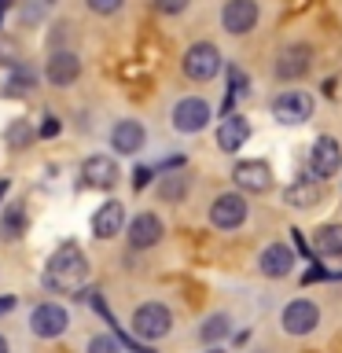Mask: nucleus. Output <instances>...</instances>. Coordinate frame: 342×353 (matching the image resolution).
Instances as JSON below:
<instances>
[{
	"instance_id": "72a5a7b5",
	"label": "nucleus",
	"mask_w": 342,
	"mask_h": 353,
	"mask_svg": "<svg viewBox=\"0 0 342 353\" xmlns=\"http://www.w3.org/2000/svg\"><path fill=\"white\" fill-rule=\"evenodd\" d=\"M8 8H11V0H0V19L8 15Z\"/></svg>"
},
{
	"instance_id": "5701e85b",
	"label": "nucleus",
	"mask_w": 342,
	"mask_h": 353,
	"mask_svg": "<svg viewBox=\"0 0 342 353\" xmlns=\"http://www.w3.org/2000/svg\"><path fill=\"white\" fill-rule=\"evenodd\" d=\"M228 331H232L228 313H210L203 324H199V342H206V350H210V346H217V342H225Z\"/></svg>"
},
{
	"instance_id": "0eeeda50",
	"label": "nucleus",
	"mask_w": 342,
	"mask_h": 353,
	"mask_svg": "<svg viewBox=\"0 0 342 353\" xmlns=\"http://www.w3.org/2000/svg\"><path fill=\"white\" fill-rule=\"evenodd\" d=\"M280 327L294 339L313 335V331L320 327V305L313 302V298H294V302H287L283 313H280Z\"/></svg>"
},
{
	"instance_id": "f3484780",
	"label": "nucleus",
	"mask_w": 342,
	"mask_h": 353,
	"mask_svg": "<svg viewBox=\"0 0 342 353\" xmlns=\"http://www.w3.org/2000/svg\"><path fill=\"white\" fill-rule=\"evenodd\" d=\"M44 77H48V85H55V88L74 85L77 77H81V55L77 52H52L48 63H44Z\"/></svg>"
},
{
	"instance_id": "c85d7f7f",
	"label": "nucleus",
	"mask_w": 342,
	"mask_h": 353,
	"mask_svg": "<svg viewBox=\"0 0 342 353\" xmlns=\"http://www.w3.org/2000/svg\"><path fill=\"white\" fill-rule=\"evenodd\" d=\"M188 4H192V0H154V8H159L162 15H181Z\"/></svg>"
},
{
	"instance_id": "dca6fc26",
	"label": "nucleus",
	"mask_w": 342,
	"mask_h": 353,
	"mask_svg": "<svg viewBox=\"0 0 342 353\" xmlns=\"http://www.w3.org/2000/svg\"><path fill=\"white\" fill-rule=\"evenodd\" d=\"M291 269H294V250L287 243H269L258 254V272L265 280H283V276H291Z\"/></svg>"
},
{
	"instance_id": "cd10ccee",
	"label": "nucleus",
	"mask_w": 342,
	"mask_h": 353,
	"mask_svg": "<svg viewBox=\"0 0 342 353\" xmlns=\"http://www.w3.org/2000/svg\"><path fill=\"white\" fill-rule=\"evenodd\" d=\"M85 4L92 15H118V11L125 8V0H85Z\"/></svg>"
},
{
	"instance_id": "c9c22d12",
	"label": "nucleus",
	"mask_w": 342,
	"mask_h": 353,
	"mask_svg": "<svg viewBox=\"0 0 342 353\" xmlns=\"http://www.w3.org/2000/svg\"><path fill=\"white\" fill-rule=\"evenodd\" d=\"M0 353H8V339L4 335H0Z\"/></svg>"
},
{
	"instance_id": "bb28decb",
	"label": "nucleus",
	"mask_w": 342,
	"mask_h": 353,
	"mask_svg": "<svg viewBox=\"0 0 342 353\" xmlns=\"http://www.w3.org/2000/svg\"><path fill=\"white\" fill-rule=\"evenodd\" d=\"M30 88H33V74H30V66H11V74H8V81H4V92L22 96V92H30Z\"/></svg>"
},
{
	"instance_id": "aec40b11",
	"label": "nucleus",
	"mask_w": 342,
	"mask_h": 353,
	"mask_svg": "<svg viewBox=\"0 0 342 353\" xmlns=\"http://www.w3.org/2000/svg\"><path fill=\"white\" fill-rule=\"evenodd\" d=\"M309 250L320 258H342V225H320L309 236Z\"/></svg>"
},
{
	"instance_id": "6ab92c4d",
	"label": "nucleus",
	"mask_w": 342,
	"mask_h": 353,
	"mask_svg": "<svg viewBox=\"0 0 342 353\" xmlns=\"http://www.w3.org/2000/svg\"><path fill=\"white\" fill-rule=\"evenodd\" d=\"M121 228H125V206H121L118 199H107V203L92 214V236L96 239H114Z\"/></svg>"
},
{
	"instance_id": "4be33fe9",
	"label": "nucleus",
	"mask_w": 342,
	"mask_h": 353,
	"mask_svg": "<svg viewBox=\"0 0 342 353\" xmlns=\"http://www.w3.org/2000/svg\"><path fill=\"white\" fill-rule=\"evenodd\" d=\"M283 203L294 210H313L320 203V184L316 181H294L283 188Z\"/></svg>"
},
{
	"instance_id": "7c9ffc66",
	"label": "nucleus",
	"mask_w": 342,
	"mask_h": 353,
	"mask_svg": "<svg viewBox=\"0 0 342 353\" xmlns=\"http://www.w3.org/2000/svg\"><path fill=\"white\" fill-rule=\"evenodd\" d=\"M148 184H151V170H143V165H140V170L132 173V192H143Z\"/></svg>"
},
{
	"instance_id": "473e14b6",
	"label": "nucleus",
	"mask_w": 342,
	"mask_h": 353,
	"mask_svg": "<svg viewBox=\"0 0 342 353\" xmlns=\"http://www.w3.org/2000/svg\"><path fill=\"white\" fill-rule=\"evenodd\" d=\"M8 192H11V184H8V181H0V203H4V195H8Z\"/></svg>"
},
{
	"instance_id": "2eb2a0df",
	"label": "nucleus",
	"mask_w": 342,
	"mask_h": 353,
	"mask_svg": "<svg viewBox=\"0 0 342 353\" xmlns=\"http://www.w3.org/2000/svg\"><path fill=\"white\" fill-rule=\"evenodd\" d=\"M143 143H148V129H143V121L118 118L114 125H110V148H114L118 154H137V151H143Z\"/></svg>"
},
{
	"instance_id": "1a4fd4ad",
	"label": "nucleus",
	"mask_w": 342,
	"mask_h": 353,
	"mask_svg": "<svg viewBox=\"0 0 342 353\" xmlns=\"http://www.w3.org/2000/svg\"><path fill=\"white\" fill-rule=\"evenodd\" d=\"M272 118L280 121V125H302V121L313 118V96L302 92V88L280 92L272 99Z\"/></svg>"
},
{
	"instance_id": "39448f33",
	"label": "nucleus",
	"mask_w": 342,
	"mask_h": 353,
	"mask_svg": "<svg viewBox=\"0 0 342 353\" xmlns=\"http://www.w3.org/2000/svg\"><path fill=\"white\" fill-rule=\"evenodd\" d=\"M247 199H243L239 192H221L214 203H210V225H214L217 232H236L247 225Z\"/></svg>"
},
{
	"instance_id": "4468645a",
	"label": "nucleus",
	"mask_w": 342,
	"mask_h": 353,
	"mask_svg": "<svg viewBox=\"0 0 342 353\" xmlns=\"http://www.w3.org/2000/svg\"><path fill=\"white\" fill-rule=\"evenodd\" d=\"M118 162L107 159V154H88L81 162V184L85 188H96V192H107V188L118 184Z\"/></svg>"
},
{
	"instance_id": "393cba45",
	"label": "nucleus",
	"mask_w": 342,
	"mask_h": 353,
	"mask_svg": "<svg viewBox=\"0 0 342 353\" xmlns=\"http://www.w3.org/2000/svg\"><path fill=\"white\" fill-rule=\"evenodd\" d=\"M4 137H8V143H11L15 151H26L30 143L37 140V129H33L26 118H19V121H11V125H8V132H4Z\"/></svg>"
},
{
	"instance_id": "423d86ee",
	"label": "nucleus",
	"mask_w": 342,
	"mask_h": 353,
	"mask_svg": "<svg viewBox=\"0 0 342 353\" xmlns=\"http://www.w3.org/2000/svg\"><path fill=\"white\" fill-rule=\"evenodd\" d=\"M342 170V148H339V140L335 137H316L313 140V148H309V181H331Z\"/></svg>"
},
{
	"instance_id": "f8f14e48",
	"label": "nucleus",
	"mask_w": 342,
	"mask_h": 353,
	"mask_svg": "<svg viewBox=\"0 0 342 353\" xmlns=\"http://www.w3.org/2000/svg\"><path fill=\"white\" fill-rule=\"evenodd\" d=\"M125 232H129V247H132V250H151V247H159V243H162L165 225H162L159 214L143 210V214H137V217L125 225Z\"/></svg>"
},
{
	"instance_id": "b1692460",
	"label": "nucleus",
	"mask_w": 342,
	"mask_h": 353,
	"mask_svg": "<svg viewBox=\"0 0 342 353\" xmlns=\"http://www.w3.org/2000/svg\"><path fill=\"white\" fill-rule=\"evenodd\" d=\"M188 192V176L184 173H165L159 181V199L162 203H181Z\"/></svg>"
},
{
	"instance_id": "ddd939ff",
	"label": "nucleus",
	"mask_w": 342,
	"mask_h": 353,
	"mask_svg": "<svg viewBox=\"0 0 342 353\" xmlns=\"http://www.w3.org/2000/svg\"><path fill=\"white\" fill-rule=\"evenodd\" d=\"M232 181H236L239 192L261 195L272 188V170H269V162H261V159H243V162H236V170H232Z\"/></svg>"
},
{
	"instance_id": "6e6552de",
	"label": "nucleus",
	"mask_w": 342,
	"mask_h": 353,
	"mask_svg": "<svg viewBox=\"0 0 342 353\" xmlns=\"http://www.w3.org/2000/svg\"><path fill=\"white\" fill-rule=\"evenodd\" d=\"M66 327H70V313H66L63 302H41V305H33V313H30V331H33L37 339L52 342V339L66 335Z\"/></svg>"
},
{
	"instance_id": "f257e3e1",
	"label": "nucleus",
	"mask_w": 342,
	"mask_h": 353,
	"mask_svg": "<svg viewBox=\"0 0 342 353\" xmlns=\"http://www.w3.org/2000/svg\"><path fill=\"white\" fill-rule=\"evenodd\" d=\"M88 272H92V265H88L85 250L77 247V243H59V247L48 254V261H44L41 283L48 287L52 294H77L88 283Z\"/></svg>"
},
{
	"instance_id": "9d476101",
	"label": "nucleus",
	"mask_w": 342,
	"mask_h": 353,
	"mask_svg": "<svg viewBox=\"0 0 342 353\" xmlns=\"http://www.w3.org/2000/svg\"><path fill=\"white\" fill-rule=\"evenodd\" d=\"M258 19H261L258 0H228V4L221 8V26H225V33H232V37L250 33L258 26Z\"/></svg>"
},
{
	"instance_id": "2f4dec72",
	"label": "nucleus",
	"mask_w": 342,
	"mask_h": 353,
	"mask_svg": "<svg viewBox=\"0 0 342 353\" xmlns=\"http://www.w3.org/2000/svg\"><path fill=\"white\" fill-rule=\"evenodd\" d=\"M15 305H19V298H15V294H0V316H8Z\"/></svg>"
},
{
	"instance_id": "f03ea898",
	"label": "nucleus",
	"mask_w": 342,
	"mask_h": 353,
	"mask_svg": "<svg viewBox=\"0 0 342 353\" xmlns=\"http://www.w3.org/2000/svg\"><path fill=\"white\" fill-rule=\"evenodd\" d=\"M129 327H132V335L143 339V342H162L173 331V313H170V305H162V302H143V305L132 309Z\"/></svg>"
},
{
	"instance_id": "f704fd0d",
	"label": "nucleus",
	"mask_w": 342,
	"mask_h": 353,
	"mask_svg": "<svg viewBox=\"0 0 342 353\" xmlns=\"http://www.w3.org/2000/svg\"><path fill=\"white\" fill-rule=\"evenodd\" d=\"M203 353H228L225 346H210V350H203Z\"/></svg>"
},
{
	"instance_id": "a211bd4d",
	"label": "nucleus",
	"mask_w": 342,
	"mask_h": 353,
	"mask_svg": "<svg viewBox=\"0 0 342 353\" xmlns=\"http://www.w3.org/2000/svg\"><path fill=\"white\" fill-rule=\"evenodd\" d=\"M247 140H250V121H247V118L236 114V110L221 118V125H217V148H221V151H225V154H236Z\"/></svg>"
},
{
	"instance_id": "7ed1b4c3",
	"label": "nucleus",
	"mask_w": 342,
	"mask_h": 353,
	"mask_svg": "<svg viewBox=\"0 0 342 353\" xmlns=\"http://www.w3.org/2000/svg\"><path fill=\"white\" fill-rule=\"evenodd\" d=\"M181 70H184L188 81H195V85L214 81V77L221 74V52H217V44H210V41L188 44V52H184V59H181Z\"/></svg>"
},
{
	"instance_id": "a878e982",
	"label": "nucleus",
	"mask_w": 342,
	"mask_h": 353,
	"mask_svg": "<svg viewBox=\"0 0 342 353\" xmlns=\"http://www.w3.org/2000/svg\"><path fill=\"white\" fill-rule=\"evenodd\" d=\"M85 353H125V342H121L114 331H99V335L88 339Z\"/></svg>"
},
{
	"instance_id": "412c9836",
	"label": "nucleus",
	"mask_w": 342,
	"mask_h": 353,
	"mask_svg": "<svg viewBox=\"0 0 342 353\" xmlns=\"http://www.w3.org/2000/svg\"><path fill=\"white\" fill-rule=\"evenodd\" d=\"M26 228H30L26 206H22V203L4 206V217H0V239H4V243H15V239L26 236Z\"/></svg>"
},
{
	"instance_id": "20e7f679",
	"label": "nucleus",
	"mask_w": 342,
	"mask_h": 353,
	"mask_svg": "<svg viewBox=\"0 0 342 353\" xmlns=\"http://www.w3.org/2000/svg\"><path fill=\"white\" fill-rule=\"evenodd\" d=\"M170 118H173V129L181 132V137H195V132H203L210 125L214 107H210L206 96H184V99H177Z\"/></svg>"
},
{
	"instance_id": "c756f323",
	"label": "nucleus",
	"mask_w": 342,
	"mask_h": 353,
	"mask_svg": "<svg viewBox=\"0 0 342 353\" xmlns=\"http://www.w3.org/2000/svg\"><path fill=\"white\" fill-rule=\"evenodd\" d=\"M55 132H59V121H55V114H44V121L37 125V137L48 140V137H55Z\"/></svg>"
},
{
	"instance_id": "e433bc0d",
	"label": "nucleus",
	"mask_w": 342,
	"mask_h": 353,
	"mask_svg": "<svg viewBox=\"0 0 342 353\" xmlns=\"http://www.w3.org/2000/svg\"><path fill=\"white\" fill-rule=\"evenodd\" d=\"M140 353H159V350H151V346H143V350H140Z\"/></svg>"
},
{
	"instance_id": "9b49d317",
	"label": "nucleus",
	"mask_w": 342,
	"mask_h": 353,
	"mask_svg": "<svg viewBox=\"0 0 342 353\" xmlns=\"http://www.w3.org/2000/svg\"><path fill=\"white\" fill-rule=\"evenodd\" d=\"M313 70V48L309 44H287V48L276 55V66L272 74L280 77V81H298V77H305Z\"/></svg>"
},
{
	"instance_id": "4c0bfd02",
	"label": "nucleus",
	"mask_w": 342,
	"mask_h": 353,
	"mask_svg": "<svg viewBox=\"0 0 342 353\" xmlns=\"http://www.w3.org/2000/svg\"><path fill=\"white\" fill-rule=\"evenodd\" d=\"M254 353H265V350H254Z\"/></svg>"
}]
</instances>
